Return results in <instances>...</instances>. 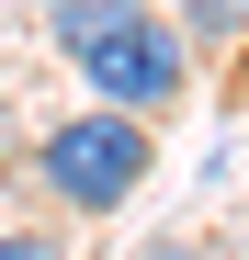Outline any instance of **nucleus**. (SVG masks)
I'll return each instance as SVG.
<instances>
[{
	"label": "nucleus",
	"mask_w": 249,
	"mask_h": 260,
	"mask_svg": "<svg viewBox=\"0 0 249 260\" xmlns=\"http://www.w3.org/2000/svg\"><path fill=\"white\" fill-rule=\"evenodd\" d=\"M46 34L91 79V102H113V113H170L193 79V46L159 23V0H57Z\"/></svg>",
	"instance_id": "1"
},
{
	"label": "nucleus",
	"mask_w": 249,
	"mask_h": 260,
	"mask_svg": "<svg viewBox=\"0 0 249 260\" xmlns=\"http://www.w3.org/2000/svg\"><path fill=\"white\" fill-rule=\"evenodd\" d=\"M147 158H159V136H147V113H113V102H91V113H68L57 136H46V192L68 204V215H113V204H136V181H147Z\"/></svg>",
	"instance_id": "2"
},
{
	"label": "nucleus",
	"mask_w": 249,
	"mask_h": 260,
	"mask_svg": "<svg viewBox=\"0 0 249 260\" xmlns=\"http://www.w3.org/2000/svg\"><path fill=\"white\" fill-rule=\"evenodd\" d=\"M0 260H57V249L46 238H0Z\"/></svg>",
	"instance_id": "3"
}]
</instances>
